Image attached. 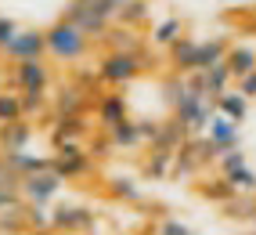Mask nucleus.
<instances>
[{
    "label": "nucleus",
    "instance_id": "nucleus-1",
    "mask_svg": "<svg viewBox=\"0 0 256 235\" xmlns=\"http://www.w3.org/2000/svg\"><path fill=\"white\" fill-rule=\"evenodd\" d=\"M44 40H47V58H54L62 65H76V62H87L94 51V40L87 37L83 29H76L72 22H50L44 29Z\"/></svg>",
    "mask_w": 256,
    "mask_h": 235
},
{
    "label": "nucleus",
    "instance_id": "nucleus-2",
    "mask_svg": "<svg viewBox=\"0 0 256 235\" xmlns=\"http://www.w3.org/2000/svg\"><path fill=\"white\" fill-rule=\"evenodd\" d=\"M152 62H156L152 47H148V51H141V55L105 51V55L94 62V73H98V83H105V87H126V83H134L141 73L152 69Z\"/></svg>",
    "mask_w": 256,
    "mask_h": 235
},
{
    "label": "nucleus",
    "instance_id": "nucleus-3",
    "mask_svg": "<svg viewBox=\"0 0 256 235\" xmlns=\"http://www.w3.org/2000/svg\"><path fill=\"white\" fill-rule=\"evenodd\" d=\"M210 166H216V148L210 145L206 134H192V138L174 152V177L170 181H188V177L198 181Z\"/></svg>",
    "mask_w": 256,
    "mask_h": 235
},
{
    "label": "nucleus",
    "instance_id": "nucleus-4",
    "mask_svg": "<svg viewBox=\"0 0 256 235\" xmlns=\"http://www.w3.org/2000/svg\"><path fill=\"white\" fill-rule=\"evenodd\" d=\"M50 83H54V76H50V65L47 58L40 62H18L8 69V87L18 91L22 98H50Z\"/></svg>",
    "mask_w": 256,
    "mask_h": 235
},
{
    "label": "nucleus",
    "instance_id": "nucleus-5",
    "mask_svg": "<svg viewBox=\"0 0 256 235\" xmlns=\"http://www.w3.org/2000/svg\"><path fill=\"white\" fill-rule=\"evenodd\" d=\"M98 210L87 203H54L50 206V231L54 235H94Z\"/></svg>",
    "mask_w": 256,
    "mask_h": 235
},
{
    "label": "nucleus",
    "instance_id": "nucleus-6",
    "mask_svg": "<svg viewBox=\"0 0 256 235\" xmlns=\"http://www.w3.org/2000/svg\"><path fill=\"white\" fill-rule=\"evenodd\" d=\"M50 170H54L62 181H83V177H90L98 170V163L87 156V145H58L54 148V156H50Z\"/></svg>",
    "mask_w": 256,
    "mask_h": 235
},
{
    "label": "nucleus",
    "instance_id": "nucleus-7",
    "mask_svg": "<svg viewBox=\"0 0 256 235\" xmlns=\"http://www.w3.org/2000/svg\"><path fill=\"white\" fill-rule=\"evenodd\" d=\"M216 112V98H195V94H184L180 102L174 105V120L188 130V134H206L210 120Z\"/></svg>",
    "mask_w": 256,
    "mask_h": 235
},
{
    "label": "nucleus",
    "instance_id": "nucleus-8",
    "mask_svg": "<svg viewBox=\"0 0 256 235\" xmlns=\"http://www.w3.org/2000/svg\"><path fill=\"white\" fill-rule=\"evenodd\" d=\"M62 177L54 174V170H40V174H32V177H26L22 184H18V195H22V203L26 206H44V210H50L54 206V199H58V192H62Z\"/></svg>",
    "mask_w": 256,
    "mask_h": 235
},
{
    "label": "nucleus",
    "instance_id": "nucleus-9",
    "mask_svg": "<svg viewBox=\"0 0 256 235\" xmlns=\"http://www.w3.org/2000/svg\"><path fill=\"white\" fill-rule=\"evenodd\" d=\"M4 58H8L11 65L47 58V40H44V29H18V33H14V40L4 47Z\"/></svg>",
    "mask_w": 256,
    "mask_h": 235
},
{
    "label": "nucleus",
    "instance_id": "nucleus-10",
    "mask_svg": "<svg viewBox=\"0 0 256 235\" xmlns=\"http://www.w3.org/2000/svg\"><path fill=\"white\" fill-rule=\"evenodd\" d=\"M90 87H83V83L69 80V83H62V87L50 94V112L54 116H72V112H87L94 102H90Z\"/></svg>",
    "mask_w": 256,
    "mask_h": 235
},
{
    "label": "nucleus",
    "instance_id": "nucleus-11",
    "mask_svg": "<svg viewBox=\"0 0 256 235\" xmlns=\"http://www.w3.org/2000/svg\"><path fill=\"white\" fill-rule=\"evenodd\" d=\"M94 134V123H87V112H72V116H54V123H50V141L58 145H87V138Z\"/></svg>",
    "mask_w": 256,
    "mask_h": 235
},
{
    "label": "nucleus",
    "instance_id": "nucleus-12",
    "mask_svg": "<svg viewBox=\"0 0 256 235\" xmlns=\"http://www.w3.org/2000/svg\"><path fill=\"white\" fill-rule=\"evenodd\" d=\"M94 120H98V130H112V127H119L123 120H130V105H126V98L123 94H116V91H108V94H98L94 98Z\"/></svg>",
    "mask_w": 256,
    "mask_h": 235
},
{
    "label": "nucleus",
    "instance_id": "nucleus-13",
    "mask_svg": "<svg viewBox=\"0 0 256 235\" xmlns=\"http://www.w3.org/2000/svg\"><path fill=\"white\" fill-rule=\"evenodd\" d=\"M62 19L72 22L76 29H83L90 40H101V37H105V29H108V22L101 19V15H98L90 4H83V0H69V8L62 11Z\"/></svg>",
    "mask_w": 256,
    "mask_h": 235
},
{
    "label": "nucleus",
    "instance_id": "nucleus-14",
    "mask_svg": "<svg viewBox=\"0 0 256 235\" xmlns=\"http://www.w3.org/2000/svg\"><path fill=\"white\" fill-rule=\"evenodd\" d=\"M206 138L216 148V156L231 152V148H242V130H238V123L228 120V116H220V112H213V120L206 127Z\"/></svg>",
    "mask_w": 256,
    "mask_h": 235
},
{
    "label": "nucleus",
    "instance_id": "nucleus-15",
    "mask_svg": "<svg viewBox=\"0 0 256 235\" xmlns=\"http://www.w3.org/2000/svg\"><path fill=\"white\" fill-rule=\"evenodd\" d=\"M101 44H105V51H130V55L148 51V44H144L141 33H138V29H130V26H119V22H112V26L105 29Z\"/></svg>",
    "mask_w": 256,
    "mask_h": 235
},
{
    "label": "nucleus",
    "instance_id": "nucleus-16",
    "mask_svg": "<svg viewBox=\"0 0 256 235\" xmlns=\"http://www.w3.org/2000/svg\"><path fill=\"white\" fill-rule=\"evenodd\" d=\"M231 51V40L228 37H210V40H198L195 44V62H192V73H206L213 65H220Z\"/></svg>",
    "mask_w": 256,
    "mask_h": 235
},
{
    "label": "nucleus",
    "instance_id": "nucleus-17",
    "mask_svg": "<svg viewBox=\"0 0 256 235\" xmlns=\"http://www.w3.org/2000/svg\"><path fill=\"white\" fill-rule=\"evenodd\" d=\"M32 134H36L32 120H18V123L0 127V152H4V156H11V152H29Z\"/></svg>",
    "mask_w": 256,
    "mask_h": 235
},
{
    "label": "nucleus",
    "instance_id": "nucleus-18",
    "mask_svg": "<svg viewBox=\"0 0 256 235\" xmlns=\"http://www.w3.org/2000/svg\"><path fill=\"white\" fill-rule=\"evenodd\" d=\"M188 138H192V134L170 116V120H159V134H156V141H152L148 148H152V152H177Z\"/></svg>",
    "mask_w": 256,
    "mask_h": 235
},
{
    "label": "nucleus",
    "instance_id": "nucleus-19",
    "mask_svg": "<svg viewBox=\"0 0 256 235\" xmlns=\"http://www.w3.org/2000/svg\"><path fill=\"white\" fill-rule=\"evenodd\" d=\"M195 195L198 199H206V203H213V206H220V203H228L231 195H238L234 188H231V181H224L220 174H202L198 181H195Z\"/></svg>",
    "mask_w": 256,
    "mask_h": 235
},
{
    "label": "nucleus",
    "instance_id": "nucleus-20",
    "mask_svg": "<svg viewBox=\"0 0 256 235\" xmlns=\"http://www.w3.org/2000/svg\"><path fill=\"white\" fill-rule=\"evenodd\" d=\"M224 221H234V224H256V195H231L228 203L216 206Z\"/></svg>",
    "mask_w": 256,
    "mask_h": 235
},
{
    "label": "nucleus",
    "instance_id": "nucleus-21",
    "mask_svg": "<svg viewBox=\"0 0 256 235\" xmlns=\"http://www.w3.org/2000/svg\"><path fill=\"white\" fill-rule=\"evenodd\" d=\"M195 37H184L174 44V47H166V62H170V73H180V76H188L192 73V62H195Z\"/></svg>",
    "mask_w": 256,
    "mask_h": 235
},
{
    "label": "nucleus",
    "instance_id": "nucleus-22",
    "mask_svg": "<svg viewBox=\"0 0 256 235\" xmlns=\"http://www.w3.org/2000/svg\"><path fill=\"white\" fill-rule=\"evenodd\" d=\"M180 37H184V19H177V15H166L162 22H156L148 29V44L152 47H174Z\"/></svg>",
    "mask_w": 256,
    "mask_h": 235
},
{
    "label": "nucleus",
    "instance_id": "nucleus-23",
    "mask_svg": "<svg viewBox=\"0 0 256 235\" xmlns=\"http://www.w3.org/2000/svg\"><path fill=\"white\" fill-rule=\"evenodd\" d=\"M141 177L144 181H170L174 177V152H144L141 159Z\"/></svg>",
    "mask_w": 256,
    "mask_h": 235
},
{
    "label": "nucleus",
    "instance_id": "nucleus-24",
    "mask_svg": "<svg viewBox=\"0 0 256 235\" xmlns=\"http://www.w3.org/2000/svg\"><path fill=\"white\" fill-rule=\"evenodd\" d=\"M105 195L112 199V203H123V206H138V203H141L138 181H134V177H123V174L105 181Z\"/></svg>",
    "mask_w": 256,
    "mask_h": 235
},
{
    "label": "nucleus",
    "instance_id": "nucleus-25",
    "mask_svg": "<svg viewBox=\"0 0 256 235\" xmlns=\"http://www.w3.org/2000/svg\"><path fill=\"white\" fill-rule=\"evenodd\" d=\"M224 65L231 69V76H234V80L249 76V73L256 69V47H249V44H231V51H228Z\"/></svg>",
    "mask_w": 256,
    "mask_h": 235
},
{
    "label": "nucleus",
    "instance_id": "nucleus-26",
    "mask_svg": "<svg viewBox=\"0 0 256 235\" xmlns=\"http://www.w3.org/2000/svg\"><path fill=\"white\" fill-rule=\"evenodd\" d=\"M0 156H4V152H0ZM4 159L11 163V170L18 174L22 181L32 177V174H40V170H50V156H36V152H11Z\"/></svg>",
    "mask_w": 256,
    "mask_h": 235
},
{
    "label": "nucleus",
    "instance_id": "nucleus-27",
    "mask_svg": "<svg viewBox=\"0 0 256 235\" xmlns=\"http://www.w3.org/2000/svg\"><path fill=\"white\" fill-rule=\"evenodd\" d=\"M216 112L228 116V120H234V123H242L246 116H249V98L238 94V91L231 87V91H224V94L216 98Z\"/></svg>",
    "mask_w": 256,
    "mask_h": 235
},
{
    "label": "nucleus",
    "instance_id": "nucleus-28",
    "mask_svg": "<svg viewBox=\"0 0 256 235\" xmlns=\"http://www.w3.org/2000/svg\"><path fill=\"white\" fill-rule=\"evenodd\" d=\"M108 138H112V145H116V148H123V152L144 148V141H141V130H138V120H123L119 127H112V130H108Z\"/></svg>",
    "mask_w": 256,
    "mask_h": 235
},
{
    "label": "nucleus",
    "instance_id": "nucleus-29",
    "mask_svg": "<svg viewBox=\"0 0 256 235\" xmlns=\"http://www.w3.org/2000/svg\"><path fill=\"white\" fill-rule=\"evenodd\" d=\"M148 15H152L148 0H123V4H119L116 22H119V26H130V29H141V26L148 22Z\"/></svg>",
    "mask_w": 256,
    "mask_h": 235
},
{
    "label": "nucleus",
    "instance_id": "nucleus-30",
    "mask_svg": "<svg viewBox=\"0 0 256 235\" xmlns=\"http://www.w3.org/2000/svg\"><path fill=\"white\" fill-rule=\"evenodd\" d=\"M0 235H29V224H26V203L0 210Z\"/></svg>",
    "mask_w": 256,
    "mask_h": 235
},
{
    "label": "nucleus",
    "instance_id": "nucleus-31",
    "mask_svg": "<svg viewBox=\"0 0 256 235\" xmlns=\"http://www.w3.org/2000/svg\"><path fill=\"white\" fill-rule=\"evenodd\" d=\"M26 120V112H22V94L18 91H0V127H8V123H18Z\"/></svg>",
    "mask_w": 256,
    "mask_h": 235
},
{
    "label": "nucleus",
    "instance_id": "nucleus-32",
    "mask_svg": "<svg viewBox=\"0 0 256 235\" xmlns=\"http://www.w3.org/2000/svg\"><path fill=\"white\" fill-rule=\"evenodd\" d=\"M202 76H206V91H210V98H220L224 91H231V87H234V76H231V69H228L224 62L213 65V69H206Z\"/></svg>",
    "mask_w": 256,
    "mask_h": 235
},
{
    "label": "nucleus",
    "instance_id": "nucleus-33",
    "mask_svg": "<svg viewBox=\"0 0 256 235\" xmlns=\"http://www.w3.org/2000/svg\"><path fill=\"white\" fill-rule=\"evenodd\" d=\"M184 94H188V76H180V73H166V76H162V98H166V105L174 109Z\"/></svg>",
    "mask_w": 256,
    "mask_h": 235
},
{
    "label": "nucleus",
    "instance_id": "nucleus-34",
    "mask_svg": "<svg viewBox=\"0 0 256 235\" xmlns=\"http://www.w3.org/2000/svg\"><path fill=\"white\" fill-rule=\"evenodd\" d=\"M112 138H108V134L105 130H94L90 134V138H87V156L94 159V163H105V159H112Z\"/></svg>",
    "mask_w": 256,
    "mask_h": 235
},
{
    "label": "nucleus",
    "instance_id": "nucleus-35",
    "mask_svg": "<svg viewBox=\"0 0 256 235\" xmlns=\"http://www.w3.org/2000/svg\"><path fill=\"white\" fill-rule=\"evenodd\" d=\"M242 166H249V152H242V148H231V152L216 156V174L220 177H231L234 170H242Z\"/></svg>",
    "mask_w": 256,
    "mask_h": 235
},
{
    "label": "nucleus",
    "instance_id": "nucleus-36",
    "mask_svg": "<svg viewBox=\"0 0 256 235\" xmlns=\"http://www.w3.org/2000/svg\"><path fill=\"white\" fill-rule=\"evenodd\" d=\"M26 224H29V235H50V210L26 206Z\"/></svg>",
    "mask_w": 256,
    "mask_h": 235
},
{
    "label": "nucleus",
    "instance_id": "nucleus-37",
    "mask_svg": "<svg viewBox=\"0 0 256 235\" xmlns=\"http://www.w3.org/2000/svg\"><path fill=\"white\" fill-rule=\"evenodd\" d=\"M156 235H195V228L177 217H162V221H156Z\"/></svg>",
    "mask_w": 256,
    "mask_h": 235
},
{
    "label": "nucleus",
    "instance_id": "nucleus-38",
    "mask_svg": "<svg viewBox=\"0 0 256 235\" xmlns=\"http://www.w3.org/2000/svg\"><path fill=\"white\" fill-rule=\"evenodd\" d=\"M18 184H22V177L11 170V163L0 156V192H18Z\"/></svg>",
    "mask_w": 256,
    "mask_h": 235
},
{
    "label": "nucleus",
    "instance_id": "nucleus-39",
    "mask_svg": "<svg viewBox=\"0 0 256 235\" xmlns=\"http://www.w3.org/2000/svg\"><path fill=\"white\" fill-rule=\"evenodd\" d=\"M22 26L14 22V19H8V15H0V55H4V47L14 40V33H18Z\"/></svg>",
    "mask_w": 256,
    "mask_h": 235
},
{
    "label": "nucleus",
    "instance_id": "nucleus-40",
    "mask_svg": "<svg viewBox=\"0 0 256 235\" xmlns=\"http://www.w3.org/2000/svg\"><path fill=\"white\" fill-rule=\"evenodd\" d=\"M234 91H238V94H246L249 102H252V98H256V69H252L249 76H242V80H234Z\"/></svg>",
    "mask_w": 256,
    "mask_h": 235
},
{
    "label": "nucleus",
    "instance_id": "nucleus-41",
    "mask_svg": "<svg viewBox=\"0 0 256 235\" xmlns=\"http://www.w3.org/2000/svg\"><path fill=\"white\" fill-rule=\"evenodd\" d=\"M138 130H141V141H144V148L156 141V134H159V120H138Z\"/></svg>",
    "mask_w": 256,
    "mask_h": 235
},
{
    "label": "nucleus",
    "instance_id": "nucleus-42",
    "mask_svg": "<svg viewBox=\"0 0 256 235\" xmlns=\"http://www.w3.org/2000/svg\"><path fill=\"white\" fill-rule=\"evenodd\" d=\"M18 203H22V195H18V192H0V210L18 206Z\"/></svg>",
    "mask_w": 256,
    "mask_h": 235
},
{
    "label": "nucleus",
    "instance_id": "nucleus-43",
    "mask_svg": "<svg viewBox=\"0 0 256 235\" xmlns=\"http://www.w3.org/2000/svg\"><path fill=\"white\" fill-rule=\"evenodd\" d=\"M0 91H8V69H0Z\"/></svg>",
    "mask_w": 256,
    "mask_h": 235
},
{
    "label": "nucleus",
    "instance_id": "nucleus-44",
    "mask_svg": "<svg viewBox=\"0 0 256 235\" xmlns=\"http://www.w3.org/2000/svg\"><path fill=\"white\" fill-rule=\"evenodd\" d=\"M138 235H156V224H144V228H141Z\"/></svg>",
    "mask_w": 256,
    "mask_h": 235
},
{
    "label": "nucleus",
    "instance_id": "nucleus-45",
    "mask_svg": "<svg viewBox=\"0 0 256 235\" xmlns=\"http://www.w3.org/2000/svg\"><path fill=\"white\" fill-rule=\"evenodd\" d=\"M246 235H256V228H252V231H246Z\"/></svg>",
    "mask_w": 256,
    "mask_h": 235
},
{
    "label": "nucleus",
    "instance_id": "nucleus-46",
    "mask_svg": "<svg viewBox=\"0 0 256 235\" xmlns=\"http://www.w3.org/2000/svg\"><path fill=\"white\" fill-rule=\"evenodd\" d=\"M83 4H94V0H83Z\"/></svg>",
    "mask_w": 256,
    "mask_h": 235
},
{
    "label": "nucleus",
    "instance_id": "nucleus-47",
    "mask_svg": "<svg viewBox=\"0 0 256 235\" xmlns=\"http://www.w3.org/2000/svg\"><path fill=\"white\" fill-rule=\"evenodd\" d=\"M50 235H54V231H50Z\"/></svg>",
    "mask_w": 256,
    "mask_h": 235
},
{
    "label": "nucleus",
    "instance_id": "nucleus-48",
    "mask_svg": "<svg viewBox=\"0 0 256 235\" xmlns=\"http://www.w3.org/2000/svg\"><path fill=\"white\" fill-rule=\"evenodd\" d=\"M252 228H256V224H252Z\"/></svg>",
    "mask_w": 256,
    "mask_h": 235
}]
</instances>
